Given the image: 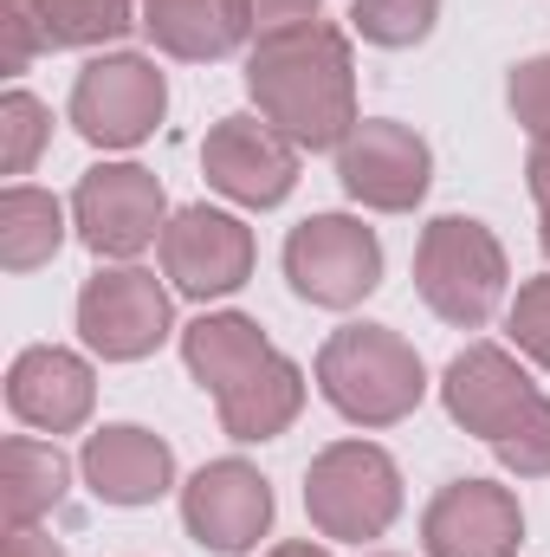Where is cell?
<instances>
[{
    "label": "cell",
    "instance_id": "cell-1",
    "mask_svg": "<svg viewBox=\"0 0 550 557\" xmlns=\"http://www.w3.org/2000/svg\"><path fill=\"white\" fill-rule=\"evenodd\" d=\"M247 91L260 117L298 149H337L363 117H357V65L350 39L324 20L266 33L247 52Z\"/></svg>",
    "mask_w": 550,
    "mask_h": 557
},
{
    "label": "cell",
    "instance_id": "cell-2",
    "mask_svg": "<svg viewBox=\"0 0 550 557\" xmlns=\"http://www.w3.org/2000/svg\"><path fill=\"white\" fill-rule=\"evenodd\" d=\"M317 396L357 428H396L421 409L427 370L402 331L389 324H343L317 350Z\"/></svg>",
    "mask_w": 550,
    "mask_h": 557
},
{
    "label": "cell",
    "instance_id": "cell-3",
    "mask_svg": "<svg viewBox=\"0 0 550 557\" xmlns=\"http://www.w3.org/2000/svg\"><path fill=\"white\" fill-rule=\"evenodd\" d=\"M505 247L486 221L473 214H440L421 227V247H414V292L427 298L434 318L460 324V331H479L499 298H505Z\"/></svg>",
    "mask_w": 550,
    "mask_h": 557
},
{
    "label": "cell",
    "instance_id": "cell-4",
    "mask_svg": "<svg viewBox=\"0 0 550 557\" xmlns=\"http://www.w3.org/2000/svg\"><path fill=\"white\" fill-rule=\"evenodd\" d=\"M304 512L337 545H370L402 512V467L376 441H330L304 473Z\"/></svg>",
    "mask_w": 550,
    "mask_h": 557
},
{
    "label": "cell",
    "instance_id": "cell-5",
    "mask_svg": "<svg viewBox=\"0 0 550 557\" xmlns=\"http://www.w3.org/2000/svg\"><path fill=\"white\" fill-rule=\"evenodd\" d=\"M285 278L304 305L350 311L383 285V240L350 214H311L285 240Z\"/></svg>",
    "mask_w": 550,
    "mask_h": 557
},
{
    "label": "cell",
    "instance_id": "cell-6",
    "mask_svg": "<svg viewBox=\"0 0 550 557\" xmlns=\"http://www.w3.org/2000/svg\"><path fill=\"white\" fill-rule=\"evenodd\" d=\"M168 111V85L155 59L142 52H104L72 85V131L98 149H137Z\"/></svg>",
    "mask_w": 550,
    "mask_h": 557
},
{
    "label": "cell",
    "instance_id": "cell-7",
    "mask_svg": "<svg viewBox=\"0 0 550 557\" xmlns=\"http://www.w3.org/2000/svg\"><path fill=\"white\" fill-rule=\"evenodd\" d=\"M72 221H78V240L98 260H137L142 247L162 240L168 201H162V182L149 169H137V162H98L78 182V195H72Z\"/></svg>",
    "mask_w": 550,
    "mask_h": 557
},
{
    "label": "cell",
    "instance_id": "cell-8",
    "mask_svg": "<svg viewBox=\"0 0 550 557\" xmlns=\"http://www.w3.org/2000/svg\"><path fill=\"white\" fill-rule=\"evenodd\" d=\"M337 182L350 201L376 208V214H409L434 182V156L396 117H363L350 137L337 143Z\"/></svg>",
    "mask_w": 550,
    "mask_h": 557
},
{
    "label": "cell",
    "instance_id": "cell-9",
    "mask_svg": "<svg viewBox=\"0 0 550 557\" xmlns=\"http://www.w3.org/2000/svg\"><path fill=\"white\" fill-rule=\"evenodd\" d=\"M78 337L104 363H137L168 337V292L142 267H104L78 292Z\"/></svg>",
    "mask_w": 550,
    "mask_h": 557
},
{
    "label": "cell",
    "instance_id": "cell-10",
    "mask_svg": "<svg viewBox=\"0 0 550 557\" xmlns=\"http://www.w3.org/2000/svg\"><path fill=\"white\" fill-rule=\"evenodd\" d=\"M182 525L201 552L240 557L273 532V486L247 460H208L182 486Z\"/></svg>",
    "mask_w": 550,
    "mask_h": 557
},
{
    "label": "cell",
    "instance_id": "cell-11",
    "mask_svg": "<svg viewBox=\"0 0 550 557\" xmlns=\"http://www.w3.org/2000/svg\"><path fill=\"white\" fill-rule=\"evenodd\" d=\"M162 273L188 298H227L253 278V227L221 208H182L162 227Z\"/></svg>",
    "mask_w": 550,
    "mask_h": 557
},
{
    "label": "cell",
    "instance_id": "cell-12",
    "mask_svg": "<svg viewBox=\"0 0 550 557\" xmlns=\"http://www.w3.org/2000/svg\"><path fill=\"white\" fill-rule=\"evenodd\" d=\"M201 175L240 208H278L298 188V143L266 117H221L201 143Z\"/></svg>",
    "mask_w": 550,
    "mask_h": 557
},
{
    "label": "cell",
    "instance_id": "cell-13",
    "mask_svg": "<svg viewBox=\"0 0 550 557\" xmlns=\"http://www.w3.org/2000/svg\"><path fill=\"white\" fill-rule=\"evenodd\" d=\"M421 545H427V557H518L525 512L492 480H453L427 499Z\"/></svg>",
    "mask_w": 550,
    "mask_h": 557
},
{
    "label": "cell",
    "instance_id": "cell-14",
    "mask_svg": "<svg viewBox=\"0 0 550 557\" xmlns=\"http://www.w3.org/2000/svg\"><path fill=\"white\" fill-rule=\"evenodd\" d=\"M91 403H98V376L78 350H59V344H33L13 357L7 370V409L13 421L39 428V434H72L91 421Z\"/></svg>",
    "mask_w": 550,
    "mask_h": 557
},
{
    "label": "cell",
    "instance_id": "cell-15",
    "mask_svg": "<svg viewBox=\"0 0 550 557\" xmlns=\"http://www.w3.org/2000/svg\"><path fill=\"white\" fill-rule=\"evenodd\" d=\"M532 396H538V383H532V376L518 370V357L499 350V344H466V350L447 363V376H440L447 416L460 421L466 434H479V441H499L512 421L525 416Z\"/></svg>",
    "mask_w": 550,
    "mask_h": 557
},
{
    "label": "cell",
    "instance_id": "cell-16",
    "mask_svg": "<svg viewBox=\"0 0 550 557\" xmlns=\"http://www.w3.org/2000/svg\"><path fill=\"white\" fill-rule=\"evenodd\" d=\"M85 467V486L104 499V506H155L168 486H175V447L162 434H149L137 421H111L85 441L78 454Z\"/></svg>",
    "mask_w": 550,
    "mask_h": 557
},
{
    "label": "cell",
    "instance_id": "cell-17",
    "mask_svg": "<svg viewBox=\"0 0 550 557\" xmlns=\"http://www.w3.org/2000/svg\"><path fill=\"white\" fill-rule=\"evenodd\" d=\"M142 33L149 46H162L168 59H227L253 20H247V0H142Z\"/></svg>",
    "mask_w": 550,
    "mask_h": 557
},
{
    "label": "cell",
    "instance_id": "cell-18",
    "mask_svg": "<svg viewBox=\"0 0 550 557\" xmlns=\"http://www.w3.org/2000/svg\"><path fill=\"white\" fill-rule=\"evenodd\" d=\"M266 357H273L266 331H260L253 318H240V311H201V318L182 331V363H188V376H195L201 389H214V396H227V389H234L240 376H253Z\"/></svg>",
    "mask_w": 550,
    "mask_h": 557
},
{
    "label": "cell",
    "instance_id": "cell-19",
    "mask_svg": "<svg viewBox=\"0 0 550 557\" xmlns=\"http://www.w3.org/2000/svg\"><path fill=\"white\" fill-rule=\"evenodd\" d=\"M221 403V428L234 434V441H273L285 434L298 409H304V370L291 363V357H266L253 376H240L227 396H214Z\"/></svg>",
    "mask_w": 550,
    "mask_h": 557
},
{
    "label": "cell",
    "instance_id": "cell-20",
    "mask_svg": "<svg viewBox=\"0 0 550 557\" xmlns=\"http://www.w3.org/2000/svg\"><path fill=\"white\" fill-rule=\"evenodd\" d=\"M7 7H13L26 26H33L39 52L111 46V39H124L130 26H142L130 0H7Z\"/></svg>",
    "mask_w": 550,
    "mask_h": 557
},
{
    "label": "cell",
    "instance_id": "cell-21",
    "mask_svg": "<svg viewBox=\"0 0 550 557\" xmlns=\"http://www.w3.org/2000/svg\"><path fill=\"white\" fill-rule=\"evenodd\" d=\"M65 454L52 441H33V434H13L0 447V506H7V525H39L59 499H65Z\"/></svg>",
    "mask_w": 550,
    "mask_h": 557
},
{
    "label": "cell",
    "instance_id": "cell-22",
    "mask_svg": "<svg viewBox=\"0 0 550 557\" xmlns=\"http://www.w3.org/2000/svg\"><path fill=\"white\" fill-rule=\"evenodd\" d=\"M59 247H65V208H59L46 188L13 182V188L0 195V267H7V273H33V267H46Z\"/></svg>",
    "mask_w": 550,
    "mask_h": 557
},
{
    "label": "cell",
    "instance_id": "cell-23",
    "mask_svg": "<svg viewBox=\"0 0 550 557\" xmlns=\"http://www.w3.org/2000/svg\"><path fill=\"white\" fill-rule=\"evenodd\" d=\"M440 20V0H350V26L370 39V46H421Z\"/></svg>",
    "mask_w": 550,
    "mask_h": 557
},
{
    "label": "cell",
    "instance_id": "cell-24",
    "mask_svg": "<svg viewBox=\"0 0 550 557\" xmlns=\"http://www.w3.org/2000/svg\"><path fill=\"white\" fill-rule=\"evenodd\" d=\"M46 137H52V111L33 91H7L0 98V175H26Z\"/></svg>",
    "mask_w": 550,
    "mask_h": 557
},
{
    "label": "cell",
    "instance_id": "cell-25",
    "mask_svg": "<svg viewBox=\"0 0 550 557\" xmlns=\"http://www.w3.org/2000/svg\"><path fill=\"white\" fill-rule=\"evenodd\" d=\"M486 447L505 460V473H518V480H545L550 473V396H532L525 416L512 421L499 441H486Z\"/></svg>",
    "mask_w": 550,
    "mask_h": 557
},
{
    "label": "cell",
    "instance_id": "cell-26",
    "mask_svg": "<svg viewBox=\"0 0 550 557\" xmlns=\"http://www.w3.org/2000/svg\"><path fill=\"white\" fill-rule=\"evenodd\" d=\"M505 331H512V344H518L532 363L550 370V273L518 285V298H512V311H505Z\"/></svg>",
    "mask_w": 550,
    "mask_h": 557
},
{
    "label": "cell",
    "instance_id": "cell-27",
    "mask_svg": "<svg viewBox=\"0 0 550 557\" xmlns=\"http://www.w3.org/2000/svg\"><path fill=\"white\" fill-rule=\"evenodd\" d=\"M505 104H512V117L532 131V143L550 137V52H545V59H525V65H512Z\"/></svg>",
    "mask_w": 550,
    "mask_h": 557
},
{
    "label": "cell",
    "instance_id": "cell-28",
    "mask_svg": "<svg viewBox=\"0 0 550 557\" xmlns=\"http://www.w3.org/2000/svg\"><path fill=\"white\" fill-rule=\"evenodd\" d=\"M317 7H324V0H247V20H253V33L266 39V33H285V26H311Z\"/></svg>",
    "mask_w": 550,
    "mask_h": 557
},
{
    "label": "cell",
    "instance_id": "cell-29",
    "mask_svg": "<svg viewBox=\"0 0 550 557\" xmlns=\"http://www.w3.org/2000/svg\"><path fill=\"white\" fill-rule=\"evenodd\" d=\"M33 52H39L33 26H26V20H20L7 0H0V72H7V78H20V72L33 65Z\"/></svg>",
    "mask_w": 550,
    "mask_h": 557
},
{
    "label": "cell",
    "instance_id": "cell-30",
    "mask_svg": "<svg viewBox=\"0 0 550 557\" xmlns=\"http://www.w3.org/2000/svg\"><path fill=\"white\" fill-rule=\"evenodd\" d=\"M7 557H65L52 545V532H39V525H7Z\"/></svg>",
    "mask_w": 550,
    "mask_h": 557
},
{
    "label": "cell",
    "instance_id": "cell-31",
    "mask_svg": "<svg viewBox=\"0 0 550 557\" xmlns=\"http://www.w3.org/2000/svg\"><path fill=\"white\" fill-rule=\"evenodd\" d=\"M525 175H532V201H550V137L532 143V162H525Z\"/></svg>",
    "mask_w": 550,
    "mask_h": 557
},
{
    "label": "cell",
    "instance_id": "cell-32",
    "mask_svg": "<svg viewBox=\"0 0 550 557\" xmlns=\"http://www.w3.org/2000/svg\"><path fill=\"white\" fill-rule=\"evenodd\" d=\"M266 557H330V552H324V545H298V539H291V545H273Z\"/></svg>",
    "mask_w": 550,
    "mask_h": 557
},
{
    "label": "cell",
    "instance_id": "cell-33",
    "mask_svg": "<svg viewBox=\"0 0 550 557\" xmlns=\"http://www.w3.org/2000/svg\"><path fill=\"white\" fill-rule=\"evenodd\" d=\"M538 214H545V227H538V240H545V253H550V201H538Z\"/></svg>",
    "mask_w": 550,
    "mask_h": 557
}]
</instances>
